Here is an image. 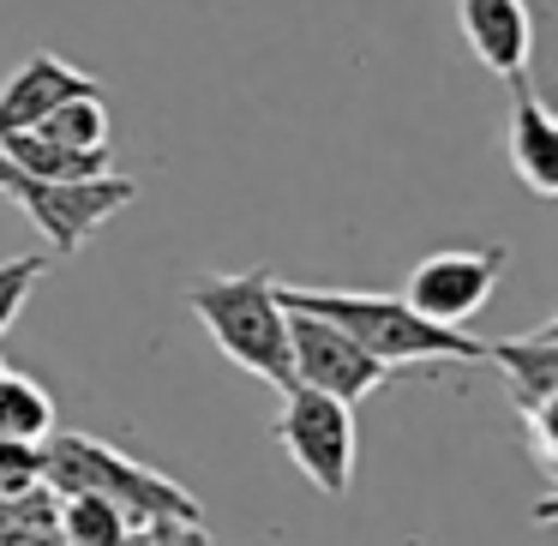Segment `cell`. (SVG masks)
Returning <instances> with one entry per match:
<instances>
[{"label":"cell","mask_w":558,"mask_h":546,"mask_svg":"<svg viewBox=\"0 0 558 546\" xmlns=\"http://www.w3.org/2000/svg\"><path fill=\"white\" fill-rule=\"evenodd\" d=\"M282 306H301V313L330 318L337 330H349L373 361L397 366H433V361H486V342L469 337L457 325H433L421 318L402 294H354V289H294L277 282Z\"/></svg>","instance_id":"6da1fadb"},{"label":"cell","mask_w":558,"mask_h":546,"mask_svg":"<svg viewBox=\"0 0 558 546\" xmlns=\"http://www.w3.org/2000/svg\"><path fill=\"white\" fill-rule=\"evenodd\" d=\"M43 481L54 493H97L121 510L133 529L162 517H181V522H205V505L186 493L181 481H169L162 469L126 457V450L102 445L90 433H49L43 438Z\"/></svg>","instance_id":"7a4b0ae2"},{"label":"cell","mask_w":558,"mask_h":546,"mask_svg":"<svg viewBox=\"0 0 558 546\" xmlns=\"http://www.w3.org/2000/svg\"><path fill=\"white\" fill-rule=\"evenodd\" d=\"M186 306L198 313V325L210 330L222 354L234 366H246L253 378L289 390L294 366H289V306L277 301L270 270H241V277H198L186 289Z\"/></svg>","instance_id":"3957f363"},{"label":"cell","mask_w":558,"mask_h":546,"mask_svg":"<svg viewBox=\"0 0 558 546\" xmlns=\"http://www.w3.org/2000/svg\"><path fill=\"white\" fill-rule=\"evenodd\" d=\"M0 193L49 234L54 253H78L102 222H114L138 198V181L121 169L90 174V181H43V174H19L13 162L0 157Z\"/></svg>","instance_id":"277c9868"},{"label":"cell","mask_w":558,"mask_h":546,"mask_svg":"<svg viewBox=\"0 0 558 546\" xmlns=\"http://www.w3.org/2000/svg\"><path fill=\"white\" fill-rule=\"evenodd\" d=\"M277 438L294 457V469L325 498L349 493V481H354V402L325 397L313 385H289L282 390V414H277Z\"/></svg>","instance_id":"5b68a950"},{"label":"cell","mask_w":558,"mask_h":546,"mask_svg":"<svg viewBox=\"0 0 558 546\" xmlns=\"http://www.w3.org/2000/svg\"><path fill=\"white\" fill-rule=\"evenodd\" d=\"M510 270V246L486 241V246H445V253H426L421 265L409 270V289L402 301L414 306L433 325H469L486 301H493L498 277Z\"/></svg>","instance_id":"8992f818"},{"label":"cell","mask_w":558,"mask_h":546,"mask_svg":"<svg viewBox=\"0 0 558 546\" xmlns=\"http://www.w3.org/2000/svg\"><path fill=\"white\" fill-rule=\"evenodd\" d=\"M289 366H294V385H313L342 402H361L390 385L385 361H373L349 330H337L318 313H301V306H289Z\"/></svg>","instance_id":"52a82bcc"},{"label":"cell","mask_w":558,"mask_h":546,"mask_svg":"<svg viewBox=\"0 0 558 546\" xmlns=\"http://www.w3.org/2000/svg\"><path fill=\"white\" fill-rule=\"evenodd\" d=\"M510 169L534 198H558V121L534 90L529 66L510 73Z\"/></svg>","instance_id":"ba28073f"},{"label":"cell","mask_w":558,"mask_h":546,"mask_svg":"<svg viewBox=\"0 0 558 546\" xmlns=\"http://www.w3.org/2000/svg\"><path fill=\"white\" fill-rule=\"evenodd\" d=\"M85 90H102V85L90 73H78L73 61H61L54 49H37L7 85H0V138L31 133L49 109H61L66 97H85Z\"/></svg>","instance_id":"9c48e42d"},{"label":"cell","mask_w":558,"mask_h":546,"mask_svg":"<svg viewBox=\"0 0 558 546\" xmlns=\"http://www.w3.org/2000/svg\"><path fill=\"white\" fill-rule=\"evenodd\" d=\"M457 25H462L474 61H481L486 73L510 78V73L529 66V54H534L529 0H457Z\"/></svg>","instance_id":"30bf717a"},{"label":"cell","mask_w":558,"mask_h":546,"mask_svg":"<svg viewBox=\"0 0 558 546\" xmlns=\"http://www.w3.org/2000/svg\"><path fill=\"white\" fill-rule=\"evenodd\" d=\"M486 361L510 378V402L522 409V421H541L558 402V325H541L529 337L486 342Z\"/></svg>","instance_id":"8fae6325"},{"label":"cell","mask_w":558,"mask_h":546,"mask_svg":"<svg viewBox=\"0 0 558 546\" xmlns=\"http://www.w3.org/2000/svg\"><path fill=\"white\" fill-rule=\"evenodd\" d=\"M31 133H43L61 150H109V102H102V90L66 97L61 109H49Z\"/></svg>","instance_id":"7c38bea8"},{"label":"cell","mask_w":558,"mask_h":546,"mask_svg":"<svg viewBox=\"0 0 558 546\" xmlns=\"http://www.w3.org/2000/svg\"><path fill=\"white\" fill-rule=\"evenodd\" d=\"M54 433V397L25 373H0V438L43 445Z\"/></svg>","instance_id":"4fadbf2b"},{"label":"cell","mask_w":558,"mask_h":546,"mask_svg":"<svg viewBox=\"0 0 558 546\" xmlns=\"http://www.w3.org/2000/svg\"><path fill=\"white\" fill-rule=\"evenodd\" d=\"M61 541L66 546H114L133 522L121 517V510L109 505V498H97V493H61Z\"/></svg>","instance_id":"5bb4252c"},{"label":"cell","mask_w":558,"mask_h":546,"mask_svg":"<svg viewBox=\"0 0 558 546\" xmlns=\"http://www.w3.org/2000/svg\"><path fill=\"white\" fill-rule=\"evenodd\" d=\"M49 277V253H25V258H7L0 265V337H7V325L19 318V306L31 301V289Z\"/></svg>","instance_id":"9a60e30c"},{"label":"cell","mask_w":558,"mask_h":546,"mask_svg":"<svg viewBox=\"0 0 558 546\" xmlns=\"http://www.w3.org/2000/svg\"><path fill=\"white\" fill-rule=\"evenodd\" d=\"M43 486V445H25V438H0V498L31 493Z\"/></svg>","instance_id":"2e32d148"},{"label":"cell","mask_w":558,"mask_h":546,"mask_svg":"<svg viewBox=\"0 0 558 546\" xmlns=\"http://www.w3.org/2000/svg\"><path fill=\"white\" fill-rule=\"evenodd\" d=\"M0 546H66L61 522H43V529H0Z\"/></svg>","instance_id":"e0dca14e"},{"label":"cell","mask_w":558,"mask_h":546,"mask_svg":"<svg viewBox=\"0 0 558 546\" xmlns=\"http://www.w3.org/2000/svg\"><path fill=\"white\" fill-rule=\"evenodd\" d=\"M114 546H150V529H126V534H121V541H114Z\"/></svg>","instance_id":"ac0fdd59"},{"label":"cell","mask_w":558,"mask_h":546,"mask_svg":"<svg viewBox=\"0 0 558 546\" xmlns=\"http://www.w3.org/2000/svg\"><path fill=\"white\" fill-rule=\"evenodd\" d=\"M402 546H426V541H402Z\"/></svg>","instance_id":"d6986e66"},{"label":"cell","mask_w":558,"mask_h":546,"mask_svg":"<svg viewBox=\"0 0 558 546\" xmlns=\"http://www.w3.org/2000/svg\"><path fill=\"white\" fill-rule=\"evenodd\" d=\"M0 373H7V361H0Z\"/></svg>","instance_id":"ffe728a7"}]
</instances>
